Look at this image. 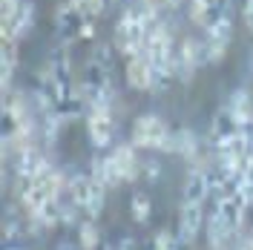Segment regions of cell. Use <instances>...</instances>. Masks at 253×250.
I'll list each match as a JSON object with an SVG mask.
<instances>
[{"label":"cell","mask_w":253,"mask_h":250,"mask_svg":"<svg viewBox=\"0 0 253 250\" xmlns=\"http://www.w3.org/2000/svg\"><path fill=\"white\" fill-rule=\"evenodd\" d=\"M170 132V124L164 118H158L156 112H144L132 121V129H129V141L138 147V150H158L164 138Z\"/></svg>","instance_id":"6da1fadb"},{"label":"cell","mask_w":253,"mask_h":250,"mask_svg":"<svg viewBox=\"0 0 253 250\" xmlns=\"http://www.w3.org/2000/svg\"><path fill=\"white\" fill-rule=\"evenodd\" d=\"M52 23H55L58 43L72 46V43L84 41V29H86V23H89V20H86V17L81 15L78 9H75V3H72V0H66V3H61V6L55 9Z\"/></svg>","instance_id":"7a4b0ae2"},{"label":"cell","mask_w":253,"mask_h":250,"mask_svg":"<svg viewBox=\"0 0 253 250\" xmlns=\"http://www.w3.org/2000/svg\"><path fill=\"white\" fill-rule=\"evenodd\" d=\"M112 107L115 104H95V107L86 110V132H89V141L98 150L112 147V138H115V115H112Z\"/></svg>","instance_id":"3957f363"},{"label":"cell","mask_w":253,"mask_h":250,"mask_svg":"<svg viewBox=\"0 0 253 250\" xmlns=\"http://www.w3.org/2000/svg\"><path fill=\"white\" fill-rule=\"evenodd\" d=\"M161 153H175V156L187 158V161H199V150H202V141L199 135L190 129V126H170L164 144L158 147Z\"/></svg>","instance_id":"277c9868"},{"label":"cell","mask_w":253,"mask_h":250,"mask_svg":"<svg viewBox=\"0 0 253 250\" xmlns=\"http://www.w3.org/2000/svg\"><path fill=\"white\" fill-rule=\"evenodd\" d=\"M173 63H175V78L181 81V83H190V81L196 78V72L202 69V63H199V41L181 38L175 43Z\"/></svg>","instance_id":"5b68a950"},{"label":"cell","mask_w":253,"mask_h":250,"mask_svg":"<svg viewBox=\"0 0 253 250\" xmlns=\"http://www.w3.org/2000/svg\"><path fill=\"white\" fill-rule=\"evenodd\" d=\"M35 20H38L35 3H32V0H23L20 9L15 12V17L6 20V23H0V35H3L6 41H23V38L35 29Z\"/></svg>","instance_id":"8992f818"},{"label":"cell","mask_w":253,"mask_h":250,"mask_svg":"<svg viewBox=\"0 0 253 250\" xmlns=\"http://www.w3.org/2000/svg\"><path fill=\"white\" fill-rule=\"evenodd\" d=\"M239 135H242V121L227 107H221L213 115V121H210V144H213V150L221 147V144H227V141L239 138Z\"/></svg>","instance_id":"52a82bcc"},{"label":"cell","mask_w":253,"mask_h":250,"mask_svg":"<svg viewBox=\"0 0 253 250\" xmlns=\"http://www.w3.org/2000/svg\"><path fill=\"white\" fill-rule=\"evenodd\" d=\"M126 83L132 86V89H138V92H150L153 89V63H150V55H147V49L138 52V55H132V58H126Z\"/></svg>","instance_id":"ba28073f"},{"label":"cell","mask_w":253,"mask_h":250,"mask_svg":"<svg viewBox=\"0 0 253 250\" xmlns=\"http://www.w3.org/2000/svg\"><path fill=\"white\" fill-rule=\"evenodd\" d=\"M248 207L251 202L242 196V193H230V196H224L216 202V213H219L224 224L233 230V233H242V224H245V213H248Z\"/></svg>","instance_id":"9c48e42d"},{"label":"cell","mask_w":253,"mask_h":250,"mask_svg":"<svg viewBox=\"0 0 253 250\" xmlns=\"http://www.w3.org/2000/svg\"><path fill=\"white\" fill-rule=\"evenodd\" d=\"M210 196V172L207 167H190L184 187H181V202L184 204H205V199Z\"/></svg>","instance_id":"30bf717a"},{"label":"cell","mask_w":253,"mask_h":250,"mask_svg":"<svg viewBox=\"0 0 253 250\" xmlns=\"http://www.w3.org/2000/svg\"><path fill=\"white\" fill-rule=\"evenodd\" d=\"M207 216L202 210V204H184L181 202V213H178V236L184 239V245H193L199 233L205 230Z\"/></svg>","instance_id":"8fae6325"},{"label":"cell","mask_w":253,"mask_h":250,"mask_svg":"<svg viewBox=\"0 0 253 250\" xmlns=\"http://www.w3.org/2000/svg\"><path fill=\"white\" fill-rule=\"evenodd\" d=\"M110 156L115 158L118 170L124 175V184H132V181L141 178V158H138V147H135L132 141H129V144H118Z\"/></svg>","instance_id":"7c38bea8"},{"label":"cell","mask_w":253,"mask_h":250,"mask_svg":"<svg viewBox=\"0 0 253 250\" xmlns=\"http://www.w3.org/2000/svg\"><path fill=\"white\" fill-rule=\"evenodd\" d=\"M89 172L101 184H107V187H121L124 184V175H121V170H118V164H115L112 156H95L92 164H89Z\"/></svg>","instance_id":"4fadbf2b"},{"label":"cell","mask_w":253,"mask_h":250,"mask_svg":"<svg viewBox=\"0 0 253 250\" xmlns=\"http://www.w3.org/2000/svg\"><path fill=\"white\" fill-rule=\"evenodd\" d=\"M15 69H17V41L3 38V46H0V86H3V92L9 89Z\"/></svg>","instance_id":"5bb4252c"},{"label":"cell","mask_w":253,"mask_h":250,"mask_svg":"<svg viewBox=\"0 0 253 250\" xmlns=\"http://www.w3.org/2000/svg\"><path fill=\"white\" fill-rule=\"evenodd\" d=\"M23 230H29V216L23 219L15 204H6V210H3V239L6 242H15Z\"/></svg>","instance_id":"9a60e30c"},{"label":"cell","mask_w":253,"mask_h":250,"mask_svg":"<svg viewBox=\"0 0 253 250\" xmlns=\"http://www.w3.org/2000/svg\"><path fill=\"white\" fill-rule=\"evenodd\" d=\"M227 20H233V3H230V0H216L213 6H207L205 9V17H202L199 29L205 32V29H210V26L227 23Z\"/></svg>","instance_id":"2e32d148"},{"label":"cell","mask_w":253,"mask_h":250,"mask_svg":"<svg viewBox=\"0 0 253 250\" xmlns=\"http://www.w3.org/2000/svg\"><path fill=\"white\" fill-rule=\"evenodd\" d=\"M227 110L236 115L239 121H248V118H253V101H251V95H248V89H233L230 92V98H227V104H224Z\"/></svg>","instance_id":"e0dca14e"},{"label":"cell","mask_w":253,"mask_h":250,"mask_svg":"<svg viewBox=\"0 0 253 250\" xmlns=\"http://www.w3.org/2000/svg\"><path fill=\"white\" fill-rule=\"evenodd\" d=\"M75 230H78L81 250H98V248H101V230H98L95 219H86V216H84V221L75 224Z\"/></svg>","instance_id":"ac0fdd59"},{"label":"cell","mask_w":253,"mask_h":250,"mask_svg":"<svg viewBox=\"0 0 253 250\" xmlns=\"http://www.w3.org/2000/svg\"><path fill=\"white\" fill-rule=\"evenodd\" d=\"M181 248H184V239L178 236V230H170V227H161L153 236V245H150V250H181Z\"/></svg>","instance_id":"d6986e66"},{"label":"cell","mask_w":253,"mask_h":250,"mask_svg":"<svg viewBox=\"0 0 253 250\" xmlns=\"http://www.w3.org/2000/svg\"><path fill=\"white\" fill-rule=\"evenodd\" d=\"M129 210H132V219L144 224V221H150L153 216V202H150V196H144V193H132V199H129Z\"/></svg>","instance_id":"ffe728a7"},{"label":"cell","mask_w":253,"mask_h":250,"mask_svg":"<svg viewBox=\"0 0 253 250\" xmlns=\"http://www.w3.org/2000/svg\"><path fill=\"white\" fill-rule=\"evenodd\" d=\"M72 3H75V9H78L86 20H95L98 15L107 12V0H72Z\"/></svg>","instance_id":"44dd1931"},{"label":"cell","mask_w":253,"mask_h":250,"mask_svg":"<svg viewBox=\"0 0 253 250\" xmlns=\"http://www.w3.org/2000/svg\"><path fill=\"white\" fill-rule=\"evenodd\" d=\"M141 178L144 181H158L161 178V161H156V158H150V161H141Z\"/></svg>","instance_id":"7402d4cb"},{"label":"cell","mask_w":253,"mask_h":250,"mask_svg":"<svg viewBox=\"0 0 253 250\" xmlns=\"http://www.w3.org/2000/svg\"><path fill=\"white\" fill-rule=\"evenodd\" d=\"M20 3H23V0H0V23L12 20V17H15V12L20 9Z\"/></svg>","instance_id":"603a6c76"},{"label":"cell","mask_w":253,"mask_h":250,"mask_svg":"<svg viewBox=\"0 0 253 250\" xmlns=\"http://www.w3.org/2000/svg\"><path fill=\"white\" fill-rule=\"evenodd\" d=\"M242 20H245V26L253 32V0H245V9H242Z\"/></svg>","instance_id":"cb8c5ba5"},{"label":"cell","mask_w":253,"mask_h":250,"mask_svg":"<svg viewBox=\"0 0 253 250\" xmlns=\"http://www.w3.org/2000/svg\"><path fill=\"white\" fill-rule=\"evenodd\" d=\"M184 3H187V0H164V9H167V12H175V9H181Z\"/></svg>","instance_id":"d4e9b609"},{"label":"cell","mask_w":253,"mask_h":250,"mask_svg":"<svg viewBox=\"0 0 253 250\" xmlns=\"http://www.w3.org/2000/svg\"><path fill=\"white\" fill-rule=\"evenodd\" d=\"M144 6H150V9H156V12H167L164 9V0H141Z\"/></svg>","instance_id":"484cf974"},{"label":"cell","mask_w":253,"mask_h":250,"mask_svg":"<svg viewBox=\"0 0 253 250\" xmlns=\"http://www.w3.org/2000/svg\"><path fill=\"white\" fill-rule=\"evenodd\" d=\"M58 250H81V245H72V242H63Z\"/></svg>","instance_id":"4316f807"},{"label":"cell","mask_w":253,"mask_h":250,"mask_svg":"<svg viewBox=\"0 0 253 250\" xmlns=\"http://www.w3.org/2000/svg\"><path fill=\"white\" fill-rule=\"evenodd\" d=\"M245 236H248V242H251V245H253V227H251V230H248V233H245Z\"/></svg>","instance_id":"83f0119b"},{"label":"cell","mask_w":253,"mask_h":250,"mask_svg":"<svg viewBox=\"0 0 253 250\" xmlns=\"http://www.w3.org/2000/svg\"><path fill=\"white\" fill-rule=\"evenodd\" d=\"M3 250H20V248H9V245H6V248H3Z\"/></svg>","instance_id":"f1b7e54d"}]
</instances>
